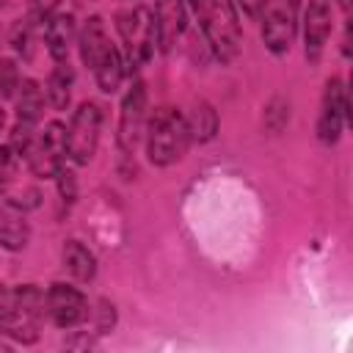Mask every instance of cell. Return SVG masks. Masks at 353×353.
I'll list each match as a JSON object with an SVG mask.
<instances>
[{
    "label": "cell",
    "mask_w": 353,
    "mask_h": 353,
    "mask_svg": "<svg viewBox=\"0 0 353 353\" xmlns=\"http://www.w3.org/2000/svg\"><path fill=\"white\" fill-rule=\"evenodd\" d=\"M3 127H6V113H3V108H0V132H3Z\"/></svg>",
    "instance_id": "obj_23"
},
{
    "label": "cell",
    "mask_w": 353,
    "mask_h": 353,
    "mask_svg": "<svg viewBox=\"0 0 353 353\" xmlns=\"http://www.w3.org/2000/svg\"><path fill=\"white\" fill-rule=\"evenodd\" d=\"M19 72H17V66L11 63V61H3L0 58V99H8V97H14L17 94V88H19Z\"/></svg>",
    "instance_id": "obj_19"
},
{
    "label": "cell",
    "mask_w": 353,
    "mask_h": 353,
    "mask_svg": "<svg viewBox=\"0 0 353 353\" xmlns=\"http://www.w3.org/2000/svg\"><path fill=\"white\" fill-rule=\"evenodd\" d=\"M61 262L66 268V273L74 281H91L97 276V256L80 243V240H66L61 248Z\"/></svg>",
    "instance_id": "obj_14"
},
{
    "label": "cell",
    "mask_w": 353,
    "mask_h": 353,
    "mask_svg": "<svg viewBox=\"0 0 353 353\" xmlns=\"http://www.w3.org/2000/svg\"><path fill=\"white\" fill-rule=\"evenodd\" d=\"M298 11L301 0H265L259 8L262 19V41L273 55L290 52L298 33Z\"/></svg>",
    "instance_id": "obj_7"
},
{
    "label": "cell",
    "mask_w": 353,
    "mask_h": 353,
    "mask_svg": "<svg viewBox=\"0 0 353 353\" xmlns=\"http://www.w3.org/2000/svg\"><path fill=\"white\" fill-rule=\"evenodd\" d=\"M116 30L121 36V58L127 72H138L143 63L152 61L154 47H157V33H154V17L149 6H130L116 14Z\"/></svg>",
    "instance_id": "obj_4"
},
{
    "label": "cell",
    "mask_w": 353,
    "mask_h": 353,
    "mask_svg": "<svg viewBox=\"0 0 353 353\" xmlns=\"http://www.w3.org/2000/svg\"><path fill=\"white\" fill-rule=\"evenodd\" d=\"M262 3H265V0H234V6H237L245 17H251V19H256V17H259Z\"/></svg>",
    "instance_id": "obj_22"
},
{
    "label": "cell",
    "mask_w": 353,
    "mask_h": 353,
    "mask_svg": "<svg viewBox=\"0 0 353 353\" xmlns=\"http://www.w3.org/2000/svg\"><path fill=\"white\" fill-rule=\"evenodd\" d=\"M58 8V0H30V19L33 22H44L47 17H52Z\"/></svg>",
    "instance_id": "obj_21"
},
{
    "label": "cell",
    "mask_w": 353,
    "mask_h": 353,
    "mask_svg": "<svg viewBox=\"0 0 353 353\" xmlns=\"http://www.w3.org/2000/svg\"><path fill=\"white\" fill-rule=\"evenodd\" d=\"M143 138H146V157H149V163L160 165V168L182 160V154L188 152V143H190V132H188L185 116L176 108H168V105L157 108L146 119Z\"/></svg>",
    "instance_id": "obj_3"
},
{
    "label": "cell",
    "mask_w": 353,
    "mask_h": 353,
    "mask_svg": "<svg viewBox=\"0 0 353 353\" xmlns=\"http://www.w3.org/2000/svg\"><path fill=\"white\" fill-rule=\"evenodd\" d=\"M55 179H58L61 201H63V204H72V201H74V196H77V179H74V174H72L66 165H61V171L55 174Z\"/></svg>",
    "instance_id": "obj_20"
},
{
    "label": "cell",
    "mask_w": 353,
    "mask_h": 353,
    "mask_svg": "<svg viewBox=\"0 0 353 353\" xmlns=\"http://www.w3.org/2000/svg\"><path fill=\"white\" fill-rule=\"evenodd\" d=\"M17 168H19V154L8 143L0 146V196H6L17 185Z\"/></svg>",
    "instance_id": "obj_18"
},
{
    "label": "cell",
    "mask_w": 353,
    "mask_h": 353,
    "mask_svg": "<svg viewBox=\"0 0 353 353\" xmlns=\"http://www.w3.org/2000/svg\"><path fill=\"white\" fill-rule=\"evenodd\" d=\"M185 124H188L190 141H210L218 130V116L207 102H196L185 116Z\"/></svg>",
    "instance_id": "obj_17"
},
{
    "label": "cell",
    "mask_w": 353,
    "mask_h": 353,
    "mask_svg": "<svg viewBox=\"0 0 353 353\" xmlns=\"http://www.w3.org/2000/svg\"><path fill=\"white\" fill-rule=\"evenodd\" d=\"M41 33H44V47L50 52V58L58 63V61H69V50H72V41L77 36V28H74V17L66 14V11H55L52 17H47L41 22Z\"/></svg>",
    "instance_id": "obj_13"
},
{
    "label": "cell",
    "mask_w": 353,
    "mask_h": 353,
    "mask_svg": "<svg viewBox=\"0 0 353 353\" xmlns=\"http://www.w3.org/2000/svg\"><path fill=\"white\" fill-rule=\"evenodd\" d=\"M28 237H30V229H28L22 210L11 204L0 207V245L8 251H19L28 245Z\"/></svg>",
    "instance_id": "obj_16"
},
{
    "label": "cell",
    "mask_w": 353,
    "mask_h": 353,
    "mask_svg": "<svg viewBox=\"0 0 353 353\" xmlns=\"http://www.w3.org/2000/svg\"><path fill=\"white\" fill-rule=\"evenodd\" d=\"M99 130H102V108L97 102H80L66 127V160H72L74 165L91 163L99 146Z\"/></svg>",
    "instance_id": "obj_6"
},
{
    "label": "cell",
    "mask_w": 353,
    "mask_h": 353,
    "mask_svg": "<svg viewBox=\"0 0 353 353\" xmlns=\"http://www.w3.org/2000/svg\"><path fill=\"white\" fill-rule=\"evenodd\" d=\"M188 3L215 58L221 63H232L243 44L240 14H237L234 0H188Z\"/></svg>",
    "instance_id": "obj_2"
},
{
    "label": "cell",
    "mask_w": 353,
    "mask_h": 353,
    "mask_svg": "<svg viewBox=\"0 0 353 353\" xmlns=\"http://www.w3.org/2000/svg\"><path fill=\"white\" fill-rule=\"evenodd\" d=\"M77 47H80V58L83 63L91 69L99 91L105 94H116L127 69H124V58L121 50L110 41L108 28L102 22V17H88L77 33Z\"/></svg>",
    "instance_id": "obj_1"
},
{
    "label": "cell",
    "mask_w": 353,
    "mask_h": 353,
    "mask_svg": "<svg viewBox=\"0 0 353 353\" xmlns=\"http://www.w3.org/2000/svg\"><path fill=\"white\" fill-rule=\"evenodd\" d=\"M347 121V91L339 77H328L320 99V116H317V138L331 146L339 141L342 127Z\"/></svg>",
    "instance_id": "obj_10"
},
{
    "label": "cell",
    "mask_w": 353,
    "mask_h": 353,
    "mask_svg": "<svg viewBox=\"0 0 353 353\" xmlns=\"http://www.w3.org/2000/svg\"><path fill=\"white\" fill-rule=\"evenodd\" d=\"M91 314L88 298L83 295V290L63 284V281H52L44 290V317L58 325V328H77L80 323H85Z\"/></svg>",
    "instance_id": "obj_8"
},
{
    "label": "cell",
    "mask_w": 353,
    "mask_h": 353,
    "mask_svg": "<svg viewBox=\"0 0 353 353\" xmlns=\"http://www.w3.org/2000/svg\"><path fill=\"white\" fill-rule=\"evenodd\" d=\"M334 28V11H331V0H309L306 11H303V50L309 63H317L325 41L331 36Z\"/></svg>",
    "instance_id": "obj_11"
},
{
    "label": "cell",
    "mask_w": 353,
    "mask_h": 353,
    "mask_svg": "<svg viewBox=\"0 0 353 353\" xmlns=\"http://www.w3.org/2000/svg\"><path fill=\"white\" fill-rule=\"evenodd\" d=\"M25 163L33 176L55 179L61 165H66V127L61 121H47L25 149Z\"/></svg>",
    "instance_id": "obj_5"
},
{
    "label": "cell",
    "mask_w": 353,
    "mask_h": 353,
    "mask_svg": "<svg viewBox=\"0 0 353 353\" xmlns=\"http://www.w3.org/2000/svg\"><path fill=\"white\" fill-rule=\"evenodd\" d=\"M72 88H74V69L69 66V61H58L47 77V85H44L47 102L55 110H66L72 102Z\"/></svg>",
    "instance_id": "obj_15"
},
{
    "label": "cell",
    "mask_w": 353,
    "mask_h": 353,
    "mask_svg": "<svg viewBox=\"0 0 353 353\" xmlns=\"http://www.w3.org/2000/svg\"><path fill=\"white\" fill-rule=\"evenodd\" d=\"M154 17V33H157V47L160 50H171L179 36L185 33V0H154L152 8Z\"/></svg>",
    "instance_id": "obj_12"
},
{
    "label": "cell",
    "mask_w": 353,
    "mask_h": 353,
    "mask_svg": "<svg viewBox=\"0 0 353 353\" xmlns=\"http://www.w3.org/2000/svg\"><path fill=\"white\" fill-rule=\"evenodd\" d=\"M143 130H146V85L143 80H132V85L121 99L119 132H116L119 149L124 154H132L135 146L143 141Z\"/></svg>",
    "instance_id": "obj_9"
}]
</instances>
